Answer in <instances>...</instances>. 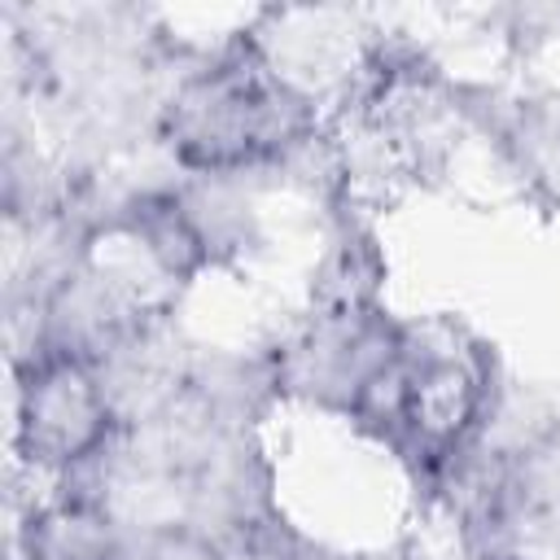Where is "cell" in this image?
Segmentation results:
<instances>
[{
  "mask_svg": "<svg viewBox=\"0 0 560 560\" xmlns=\"http://www.w3.org/2000/svg\"><path fill=\"white\" fill-rule=\"evenodd\" d=\"M166 131L188 166L228 171L293 140L302 131V109L258 66L223 61L179 88L166 114Z\"/></svg>",
  "mask_w": 560,
  "mask_h": 560,
  "instance_id": "cell-1",
  "label": "cell"
},
{
  "mask_svg": "<svg viewBox=\"0 0 560 560\" xmlns=\"http://www.w3.org/2000/svg\"><path fill=\"white\" fill-rule=\"evenodd\" d=\"M22 451L39 464H79L105 446L109 402L79 354H48L22 385Z\"/></svg>",
  "mask_w": 560,
  "mask_h": 560,
  "instance_id": "cell-2",
  "label": "cell"
}]
</instances>
